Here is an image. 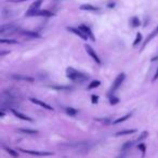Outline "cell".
Returning <instances> with one entry per match:
<instances>
[{
	"label": "cell",
	"instance_id": "cell-1",
	"mask_svg": "<svg viewBox=\"0 0 158 158\" xmlns=\"http://www.w3.org/2000/svg\"><path fill=\"white\" fill-rule=\"evenodd\" d=\"M66 76L68 79L74 81L75 83H83L89 79V76L83 74L82 72L73 68V67H67L66 68Z\"/></svg>",
	"mask_w": 158,
	"mask_h": 158
},
{
	"label": "cell",
	"instance_id": "cell-2",
	"mask_svg": "<svg viewBox=\"0 0 158 158\" xmlns=\"http://www.w3.org/2000/svg\"><path fill=\"white\" fill-rule=\"evenodd\" d=\"M125 79H126V74H125V73H120V74H119V75L115 78L114 82H113L112 88H110V93H112V92L114 93L116 90H118V89L120 88V86L122 85V82L125 81Z\"/></svg>",
	"mask_w": 158,
	"mask_h": 158
},
{
	"label": "cell",
	"instance_id": "cell-3",
	"mask_svg": "<svg viewBox=\"0 0 158 158\" xmlns=\"http://www.w3.org/2000/svg\"><path fill=\"white\" fill-rule=\"evenodd\" d=\"M85 49H86V51H87V53L89 54V55L91 56V59L93 60L97 64H99V65H101L102 64V62H101V59H100V56L98 55L97 54V52L94 51V49L92 48L90 45H88V43H86L85 45Z\"/></svg>",
	"mask_w": 158,
	"mask_h": 158
},
{
	"label": "cell",
	"instance_id": "cell-4",
	"mask_svg": "<svg viewBox=\"0 0 158 158\" xmlns=\"http://www.w3.org/2000/svg\"><path fill=\"white\" fill-rule=\"evenodd\" d=\"M41 3H42V0H35V2H33L32 5H30L28 11H27L26 13H25V16H28V17H30V16H32V14L34 13V12H36V11H38V10H40Z\"/></svg>",
	"mask_w": 158,
	"mask_h": 158
},
{
	"label": "cell",
	"instance_id": "cell-5",
	"mask_svg": "<svg viewBox=\"0 0 158 158\" xmlns=\"http://www.w3.org/2000/svg\"><path fill=\"white\" fill-rule=\"evenodd\" d=\"M19 29V26H16L15 24H5V25H1L0 27V33L1 34H5V33H14V32H17Z\"/></svg>",
	"mask_w": 158,
	"mask_h": 158
},
{
	"label": "cell",
	"instance_id": "cell-6",
	"mask_svg": "<svg viewBox=\"0 0 158 158\" xmlns=\"http://www.w3.org/2000/svg\"><path fill=\"white\" fill-rule=\"evenodd\" d=\"M17 150H21L22 153L29 154L33 156H51L53 155L50 152H39V150H24V148H17Z\"/></svg>",
	"mask_w": 158,
	"mask_h": 158
},
{
	"label": "cell",
	"instance_id": "cell-7",
	"mask_svg": "<svg viewBox=\"0 0 158 158\" xmlns=\"http://www.w3.org/2000/svg\"><path fill=\"white\" fill-rule=\"evenodd\" d=\"M66 29L68 30V32L73 33L74 35L78 36V37H80L82 40H88V39H89V38L87 37L85 34H83V32L80 29V28H79V27H78V28H76V27H70V26H68V27H66Z\"/></svg>",
	"mask_w": 158,
	"mask_h": 158
},
{
	"label": "cell",
	"instance_id": "cell-8",
	"mask_svg": "<svg viewBox=\"0 0 158 158\" xmlns=\"http://www.w3.org/2000/svg\"><path fill=\"white\" fill-rule=\"evenodd\" d=\"M29 101H30V102L34 103V104H36V105H38V106L42 107V108H45V110H53V107H52L51 105H49L48 103L43 102V101H41V100L35 99V98H30Z\"/></svg>",
	"mask_w": 158,
	"mask_h": 158
},
{
	"label": "cell",
	"instance_id": "cell-9",
	"mask_svg": "<svg viewBox=\"0 0 158 158\" xmlns=\"http://www.w3.org/2000/svg\"><path fill=\"white\" fill-rule=\"evenodd\" d=\"M79 28L82 30L83 34H85V35H86L89 39H91L92 41H95V37H94L93 33H92V30H91L90 27L87 26V25H85V24H81V25H79Z\"/></svg>",
	"mask_w": 158,
	"mask_h": 158
},
{
	"label": "cell",
	"instance_id": "cell-10",
	"mask_svg": "<svg viewBox=\"0 0 158 158\" xmlns=\"http://www.w3.org/2000/svg\"><path fill=\"white\" fill-rule=\"evenodd\" d=\"M11 110V113L13 114L15 117H17L19 119H21V120H25V121H29V122H33V119L30 117H28V116H26V115H24L23 113H21V112H19V110H14V108H10Z\"/></svg>",
	"mask_w": 158,
	"mask_h": 158
},
{
	"label": "cell",
	"instance_id": "cell-11",
	"mask_svg": "<svg viewBox=\"0 0 158 158\" xmlns=\"http://www.w3.org/2000/svg\"><path fill=\"white\" fill-rule=\"evenodd\" d=\"M32 16H42V17H52L54 13L49 10H38L32 14Z\"/></svg>",
	"mask_w": 158,
	"mask_h": 158
},
{
	"label": "cell",
	"instance_id": "cell-12",
	"mask_svg": "<svg viewBox=\"0 0 158 158\" xmlns=\"http://www.w3.org/2000/svg\"><path fill=\"white\" fill-rule=\"evenodd\" d=\"M157 35H158V25H157V27H156L155 29H154L153 32L150 33V35L147 36V38L145 39V41H144V43H143V46H142V48H141V50H143V49H144L145 47H146V45H147V43L150 42V40H153L154 38H155Z\"/></svg>",
	"mask_w": 158,
	"mask_h": 158
},
{
	"label": "cell",
	"instance_id": "cell-13",
	"mask_svg": "<svg viewBox=\"0 0 158 158\" xmlns=\"http://www.w3.org/2000/svg\"><path fill=\"white\" fill-rule=\"evenodd\" d=\"M79 9L82 11H91V12H97L99 11L100 9L95 5H82L79 7Z\"/></svg>",
	"mask_w": 158,
	"mask_h": 158
},
{
	"label": "cell",
	"instance_id": "cell-14",
	"mask_svg": "<svg viewBox=\"0 0 158 158\" xmlns=\"http://www.w3.org/2000/svg\"><path fill=\"white\" fill-rule=\"evenodd\" d=\"M17 132L23 134H29V135H34V134L38 133L37 130H34V129H29V128H20L17 129Z\"/></svg>",
	"mask_w": 158,
	"mask_h": 158
},
{
	"label": "cell",
	"instance_id": "cell-15",
	"mask_svg": "<svg viewBox=\"0 0 158 158\" xmlns=\"http://www.w3.org/2000/svg\"><path fill=\"white\" fill-rule=\"evenodd\" d=\"M137 132V129H127V130H121L116 133V137H123V135H129Z\"/></svg>",
	"mask_w": 158,
	"mask_h": 158
},
{
	"label": "cell",
	"instance_id": "cell-16",
	"mask_svg": "<svg viewBox=\"0 0 158 158\" xmlns=\"http://www.w3.org/2000/svg\"><path fill=\"white\" fill-rule=\"evenodd\" d=\"M12 79H15V80H22V81H34V78L28 77V76H21V75H12L11 76Z\"/></svg>",
	"mask_w": 158,
	"mask_h": 158
},
{
	"label": "cell",
	"instance_id": "cell-17",
	"mask_svg": "<svg viewBox=\"0 0 158 158\" xmlns=\"http://www.w3.org/2000/svg\"><path fill=\"white\" fill-rule=\"evenodd\" d=\"M21 34L23 36H26V37H30V38H40L41 36L35 32H30V30H21Z\"/></svg>",
	"mask_w": 158,
	"mask_h": 158
},
{
	"label": "cell",
	"instance_id": "cell-18",
	"mask_svg": "<svg viewBox=\"0 0 158 158\" xmlns=\"http://www.w3.org/2000/svg\"><path fill=\"white\" fill-rule=\"evenodd\" d=\"M131 116H132V113H128V114H126V115L122 116V117L117 118L116 120L113 121V123H114V125H118V123H121V122H123V121H126L127 119H129V118L131 117Z\"/></svg>",
	"mask_w": 158,
	"mask_h": 158
},
{
	"label": "cell",
	"instance_id": "cell-19",
	"mask_svg": "<svg viewBox=\"0 0 158 158\" xmlns=\"http://www.w3.org/2000/svg\"><path fill=\"white\" fill-rule=\"evenodd\" d=\"M65 113L70 116H76L78 114V110L74 107H65Z\"/></svg>",
	"mask_w": 158,
	"mask_h": 158
},
{
	"label": "cell",
	"instance_id": "cell-20",
	"mask_svg": "<svg viewBox=\"0 0 158 158\" xmlns=\"http://www.w3.org/2000/svg\"><path fill=\"white\" fill-rule=\"evenodd\" d=\"M130 24H131L132 27H139L140 24H141V21L137 16H132L131 19H130Z\"/></svg>",
	"mask_w": 158,
	"mask_h": 158
},
{
	"label": "cell",
	"instance_id": "cell-21",
	"mask_svg": "<svg viewBox=\"0 0 158 158\" xmlns=\"http://www.w3.org/2000/svg\"><path fill=\"white\" fill-rule=\"evenodd\" d=\"M133 144H134V141H127V142L122 145V147H121V152H123V153H126L127 150H128L129 148L131 147V146H132Z\"/></svg>",
	"mask_w": 158,
	"mask_h": 158
},
{
	"label": "cell",
	"instance_id": "cell-22",
	"mask_svg": "<svg viewBox=\"0 0 158 158\" xmlns=\"http://www.w3.org/2000/svg\"><path fill=\"white\" fill-rule=\"evenodd\" d=\"M5 150H7V153L9 154V155H11L13 158H17V156H19V154H17V152L14 150H12V148L10 147H5Z\"/></svg>",
	"mask_w": 158,
	"mask_h": 158
},
{
	"label": "cell",
	"instance_id": "cell-23",
	"mask_svg": "<svg viewBox=\"0 0 158 158\" xmlns=\"http://www.w3.org/2000/svg\"><path fill=\"white\" fill-rule=\"evenodd\" d=\"M50 88L54 89V90H72V87L70 86H50Z\"/></svg>",
	"mask_w": 158,
	"mask_h": 158
},
{
	"label": "cell",
	"instance_id": "cell-24",
	"mask_svg": "<svg viewBox=\"0 0 158 158\" xmlns=\"http://www.w3.org/2000/svg\"><path fill=\"white\" fill-rule=\"evenodd\" d=\"M101 85V81L100 80H93L92 82H90V85L88 86V90H92L94 88H98V87Z\"/></svg>",
	"mask_w": 158,
	"mask_h": 158
},
{
	"label": "cell",
	"instance_id": "cell-25",
	"mask_svg": "<svg viewBox=\"0 0 158 158\" xmlns=\"http://www.w3.org/2000/svg\"><path fill=\"white\" fill-rule=\"evenodd\" d=\"M142 34H141V33H138L137 34V37H135V39H134V41H133V45H132V46L133 47H137L138 45H139L140 42H141V41H142Z\"/></svg>",
	"mask_w": 158,
	"mask_h": 158
},
{
	"label": "cell",
	"instance_id": "cell-26",
	"mask_svg": "<svg viewBox=\"0 0 158 158\" xmlns=\"http://www.w3.org/2000/svg\"><path fill=\"white\" fill-rule=\"evenodd\" d=\"M0 43H8V45H15V43H17V40H14V39H3V38H1V39H0Z\"/></svg>",
	"mask_w": 158,
	"mask_h": 158
},
{
	"label": "cell",
	"instance_id": "cell-27",
	"mask_svg": "<svg viewBox=\"0 0 158 158\" xmlns=\"http://www.w3.org/2000/svg\"><path fill=\"white\" fill-rule=\"evenodd\" d=\"M147 137H148V132L147 131H143L142 133L140 134V137L138 138L137 141H138V142H142L143 140H145Z\"/></svg>",
	"mask_w": 158,
	"mask_h": 158
},
{
	"label": "cell",
	"instance_id": "cell-28",
	"mask_svg": "<svg viewBox=\"0 0 158 158\" xmlns=\"http://www.w3.org/2000/svg\"><path fill=\"white\" fill-rule=\"evenodd\" d=\"M138 148H139V150H141L142 156H144L145 155V152H146V146H145L144 143H140V144L138 145Z\"/></svg>",
	"mask_w": 158,
	"mask_h": 158
},
{
	"label": "cell",
	"instance_id": "cell-29",
	"mask_svg": "<svg viewBox=\"0 0 158 158\" xmlns=\"http://www.w3.org/2000/svg\"><path fill=\"white\" fill-rule=\"evenodd\" d=\"M110 102L112 105H115L117 104V103H119V99H117V98L115 97V95H110Z\"/></svg>",
	"mask_w": 158,
	"mask_h": 158
},
{
	"label": "cell",
	"instance_id": "cell-30",
	"mask_svg": "<svg viewBox=\"0 0 158 158\" xmlns=\"http://www.w3.org/2000/svg\"><path fill=\"white\" fill-rule=\"evenodd\" d=\"M98 102H99V95L92 94V95H91V103H92V104H97Z\"/></svg>",
	"mask_w": 158,
	"mask_h": 158
},
{
	"label": "cell",
	"instance_id": "cell-31",
	"mask_svg": "<svg viewBox=\"0 0 158 158\" xmlns=\"http://www.w3.org/2000/svg\"><path fill=\"white\" fill-rule=\"evenodd\" d=\"M8 2H24V1H27V0H7Z\"/></svg>",
	"mask_w": 158,
	"mask_h": 158
},
{
	"label": "cell",
	"instance_id": "cell-32",
	"mask_svg": "<svg viewBox=\"0 0 158 158\" xmlns=\"http://www.w3.org/2000/svg\"><path fill=\"white\" fill-rule=\"evenodd\" d=\"M158 79V68L156 70V73L154 74V77H153V82L154 81H156Z\"/></svg>",
	"mask_w": 158,
	"mask_h": 158
},
{
	"label": "cell",
	"instance_id": "cell-33",
	"mask_svg": "<svg viewBox=\"0 0 158 158\" xmlns=\"http://www.w3.org/2000/svg\"><path fill=\"white\" fill-rule=\"evenodd\" d=\"M115 5H116V3H115V2H113V1H112V2H110L108 5H107V7H108L110 9H113L114 7H115Z\"/></svg>",
	"mask_w": 158,
	"mask_h": 158
},
{
	"label": "cell",
	"instance_id": "cell-34",
	"mask_svg": "<svg viewBox=\"0 0 158 158\" xmlns=\"http://www.w3.org/2000/svg\"><path fill=\"white\" fill-rule=\"evenodd\" d=\"M7 53H9V51H5V50H3V51L0 53V56H3L5 54H7Z\"/></svg>",
	"mask_w": 158,
	"mask_h": 158
},
{
	"label": "cell",
	"instance_id": "cell-35",
	"mask_svg": "<svg viewBox=\"0 0 158 158\" xmlns=\"http://www.w3.org/2000/svg\"><path fill=\"white\" fill-rule=\"evenodd\" d=\"M117 158H125V153L122 152V155H121V156H118Z\"/></svg>",
	"mask_w": 158,
	"mask_h": 158
},
{
	"label": "cell",
	"instance_id": "cell-36",
	"mask_svg": "<svg viewBox=\"0 0 158 158\" xmlns=\"http://www.w3.org/2000/svg\"><path fill=\"white\" fill-rule=\"evenodd\" d=\"M0 116H1V117H3V116H5V113L1 112V113H0Z\"/></svg>",
	"mask_w": 158,
	"mask_h": 158
}]
</instances>
